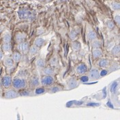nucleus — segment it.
<instances>
[{
	"instance_id": "1",
	"label": "nucleus",
	"mask_w": 120,
	"mask_h": 120,
	"mask_svg": "<svg viewBox=\"0 0 120 120\" xmlns=\"http://www.w3.org/2000/svg\"><path fill=\"white\" fill-rule=\"evenodd\" d=\"M12 85L16 90H20L24 88L26 86V82L23 79L15 78L12 81Z\"/></svg>"
},
{
	"instance_id": "2",
	"label": "nucleus",
	"mask_w": 120,
	"mask_h": 120,
	"mask_svg": "<svg viewBox=\"0 0 120 120\" xmlns=\"http://www.w3.org/2000/svg\"><path fill=\"white\" fill-rule=\"evenodd\" d=\"M18 15L21 19H31L32 18L31 12L26 9H22L19 10L18 12Z\"/></svg>"
},
{
	"instance_id": "3",
	"label": "nucleus",
	"mask_w": 120,
	"mask_h": 120,
	"mask_svg": "<svg viewBox=\"0 0 120 120\" xmlns=\"http://www.w3.org/2000/svg\"><path fill=\"white\" fill-rule=\"evenodd\" d=\"M54 82V79L53 77L51 76V75H46L44 76L42 80H41V82L43 85H51V84H52V82Z\"/></svg>"
},
{
	"instance_id": "4",
	"label": "nucleus",
	"mask_w": 120,
	"mask_h": 120,
	"mask_svg": "<svg viewBox=\"0 0 120 120\" xmlns=\"http://www.w3.org/2000/svg\"><path fill=\"white\" fill-rule=\"evenodd\" d=\"M19 50L22 53H26L29 51V44L27 42H22L21 43H19L18 46Z\"/></svg>"
},
{
	"instance_id": "5",
	"label": "nucleus",
	"mask_w": 120,
	"mask_h": 120,
	"mask_svg": "<svg viewBox=\"0 0 120 120\" xmlns=\"http://www.w3.org/2000/svg\"><path fill=\"white\" fill-rule=\"evenodd\" d=\"M2 85L5 88H8L12 83V79L10 76H5L2 78Z\"/></svg>"
},
{
	"instance_id": "6",
	"label": "nucleus",
	"mask_w": 120,
	"mask_h": 120,
	"mask_svg": "<svg viewBox=\"0 0 120 120\" xmlns=\"http://www.w3.org/2000/svg\"><path fill=\"white\" fill-rule=\"evenodd\" d=\"M19 94L18 93L13 90H10L7 91L6 93H5V95L4 96L6 98L8 99H12V98H15L18 97Z\"/></svg>"
},
{
	"instance_id": "7",
	"label": "nucleus",
	"mask_w": 120,
	"mask_h": 120,
	"mask_svg": "<svg viewBox=\"0 0 120 120\" xmlns=\"http://www.w3.org/2000/svg\"><path fill=\"white\" fill-rule=\"evenodd\" d=\"M76 70L78 72V74H79V75H83V74H85L87 71V67L86 66L85 64H80V65H79L77 66Z\"/></svg>"
},
{
	"instance_id": "8",
	"label": "nucleus",
	"mask_w": 120,
	"mask_h": 120,
	"mask_svg": "<svg viewBox=\"0 0 120 120\" xmlns=\"http://www.w3.org/2000/svg\"><path fill=\"white\" fill-rule=\"evenodd\" d=\"M100 72L97 69H92L90 72V77L93 79H98L100 77Z\"/></svg>"
},
{
	"instance_id": "9",
	"label": "nucleus",
	"mask_w": 120,
	"mask_h": 120,
	"mask_svg": "<svg viewBox=\"0 0 120 120\" xmlns=\"http://www.w3.org/2000/svg\"><path fill=\"white\" fill-rule=\"evenodd\" d=\"M15 38H16V40L19 43H21L22 42H24V40L25 39V35L23 34H21V33H17L16 34Z\"/></svg>"
},
{
	"instance_id": "10",
	"label": "nucleus",
	"mask_w": 120,
	"mask_h": 120,
	"mask_svg": "<svg viewBox=\"0 0 120 120\" xmlns=\"http://www.w3.org/2000/svg\"><path fill=\"white\" fill-rule=\"evenodd\" d=\"M4 65L6 67H12L14 65V60H13V59H12V58L7 57V58H6L4 60Z\"/></svg>"
},
{
	"instance_id": "11",
	"label": "nucleus",
	"mask_w": 120,
	"mask_h": 120,
	"mask_svg": "<svg viewBox=\"0 0 120 120\" xmlns=\"http://www.w3.org/2000/svg\"><path fill=\"white\" fill-rule=\"evenodd\" d=\"M45 40L42 38H38L37 39H36L35 40V45L38 47H41L42 46L45 44Z\"/></svg>"
},
{
	"instance_id": "12",
	"label": "nucleus",
	"mask_w": 120,
	"mask_h": 120,
	"mask_svg": "<svg viewBox=\"0 0 120 120\" xmlns=\"http://www.w3.org/2000/svg\"><path fill=\"white\" fill-rule=\"evenodd\" d=\"M30 85L32 87H36L39 85V79L36 76L33 77L30 81Z\"/></svg>"
},
{
	"instance_id": "13",
	"label": "nucleus",
	"mask_w": 120,
	"mask_h": 120,
	"mask_svg": "<svg viewBox=\"0 0 120 120\" xmlns=\"http://www.w3.org/2000/svg\"><path fill=\"white\" fill-rule=\"evenodd\" d=\"M102 51H101V50H100V49H94V51H93V52H92V55H93V57L95 58V59H96V58H98V57H101L102 56Z\"/></svg>"
},
{
	"instance_id": "14",
	"label": "nucleus",
	"mask_w": 120,
	"mask_h": 120,
	"mask_svg": "<svg viewBox=\"0 0 120 120\" xmlns=\"http://www.w3.org/2000/svg\"><path fill=\"white\" fill-rule=\"evenodd\" d=\"M79 34V31L76 30H72L70 32V38L72 40H75V39L77 37V35Z\"/></svg>"
},
{
	"instance_id": "15",
	"label": "nucleus",
	"mask_w": 120,
	"mask_h": 120,
	"mask_svg": "<svg viewBox=\"0 0 120 120\" xmlns=\"http://www.w3.org/2000/svg\"><path fill=\"white\" fill-rule=\"evenodd\" d=\"M39 51V47L35 46H32L30 49V53L31 55H36L38 52Z\"/></svg>"
},
{
	"instance_id": "16",
	"label": "nucleus",
	"mask_w": 120,
	"mask_h": 120,
	"mask_svg": "<svg viewBox=\"0 0 120 120\" xmlns=\"http://www.w3.org/2000/svg\"><path fill=\"white\" fill-rule=\"evenodd\" d=\"M11 35L9 33H6L4 36H3V41L4 43H10V42L11 41Z\"/></svg>"
},
{
	"instance_id": "17",
	"label": "nucleus",
	"mask_w": 120,
	"mask_h": 120,
	"mask_svg": "<svg viewBox=\"0 0 120 120\" xmlns=\"http://www.w3.org/2000/svg\"><path fill=\"white\" fill-rule=\"evenodd\" d=\"M111 53L114 55H118L120 54V45H116L112 48Z\"/></svg>"
},
{
	"instance_id": "18",
	"label": "nucleus",
	"mask_w": 120,
	"mask_h": 120,
	"mask_svg": "<svg viewBox=\"0 0 120 120\" xmlns=\"http://www.w3.org/2000/svg\"><path fill=\"white\" fill-rule=\"evenodd\" d=\"M43 72H44V74H45V75H52L54 74L55 71H54V70L52 69V68L48 67L44 69Z\"/></svg>"
},
{
	"instance_id": "19",
	"label": "nucleus",
	"mask_w": 120,
	"mask_h": 120,
	"mask_svg": "<svg viewBox=\"0 0 120 120\" xmlns=\"http://www.w3.org/2000/svg\"><path fill=\"white\" fill-rule=\"evenodd\" d=\"M72 47L75 51H79L81 49V46L80 42H79L77 41H75L72 43Z\"/></svg>"
},
{
	"instance_id": "20",
	"label": "nucleus",
	"mask_w": 120,
	"mask_h": 120,
	"mask_svg": "<svg viewBox=\"0 0 120 120\" xmlns=\"http://www.w3.org/2000/svg\"><path fill=\"white\" fill-rule=\"evenodd\" d=\"M76 86H77V82L75 79H70L68 81V87H69V88L73 89V88H75Z\"/></svg>"
},
{
	"instance_id": "21",
	"label": "nucleus",
	"mask_w": 120,
	"mask_h": 120,
	"mask_svg": "<svg viewBox=\"0 0 120 120\" xmlns=\"http://www.w3.org/2000/svg\"><path fill=\"white\" fill-rule=\"evenodd\" d=\"M36 66L38 68H44L46 65V62L43 59H38L36 61Z\"/></svg>"
},
{
	"instance_id": "22",
	"label": "nucleus",
	"mask_w": 120,
	"mask_h": 120,
	"mask_svg": "<svg viewBox=\"0 0 120 120\" xmlns=\"http://www.w3.org/2000/svg\"><path fill=\"white\" fill-rule=\"evenodd\" d=\"M111 6L114 10H120V4L116 1H113L111 4Z\"/></svg>"
},
{
	"instance_id": "23",
	"label": "nucleus",
	"mask_w": 120,
	"mask_h": 120,
	"mask_svg": "<svg viewBox=\"0 0 120 120\" xmlns=\"http://www.w3.org/2000/svg\"><path fill=\"white\" fill-rule=\"evenodd\" d=\"M109 61L106 60H101L100 61H99V62H98V65H99V66L102 68L106 67V66L109 65Z\"/></svg>"
},
{
	"instance_id": "24",
	"label": "nucleus",
	"mask_w": 120,
	"mask_h": 120,
	"mask_svg": "<svg viewBox=\"0 0 120 120\" xmlns=\"http://www.w3.org/2000/svg\"><path fill=\"white\" fill-rule=\"evenodd\" d=\"M2 49L5 52H8L11 50V45L10 43H4L1 46Z\"/></svg>"
},
{
	"instance_id": "25",
	"label": "nucleus",
	"mask_w": 120,
	"mask_h": 120,
	"mask_svg": "<svg viewBox=\"0 0 120 120\" xmlns=\"http://www.w3.org/2000/svg\"><path fill=\"white\" fill-rule=\"evenodd\" d=\"M12 59H13V60H14L15 61L18 62V61H19L21 60V55L18 52H15V53L13 54Z\"/></svg>"
},
{
	"instance_id": "26",
	"label": "nucleus",
	"mask_w": 120,
	"mask_h": 120,
	"mask_svg": "<svg viewBox=\"0 0 120 120\" xmlns=\"http://www.w3.org/2000/svg\"><path fill=\"white\" fill-rule=\"evenodd\" d=\"M96 34L95 31L91 30L90 31H88V34H87V37L90 40H94L96 38Z\"/></svg>"
},
{
	"instance_id": "27",
	"label": "nucleus",
	"mask_w": 120,
	"mask_h": 120,
	"mask_svg": "<svg viewBox=\"0 0 120 120\" xmlns=\"http://www.w3.org/2000/svg\"><path fill=\"white\" fill-rule=\"evenodd\" d=\"M117 82H116V81H115V82H113L112 83V85H111V88H110V90H111V91L112 92V93H115V91H116V89H117Z\"/></svg>"
},
{
	"instance_id": "28",
	"label": "nucleus",
	"mask_w": 120,
	"mask_h": 120,
	"mask_svg": "<svg viewBox=\"0 0 120 120\" xmlns=\"http://www.w3.org/2000/svg\"><path fill=\"white\" fill-rule=\"evenodd\" d=\"M58 63V60L56 57H53L50 60V64L52 66H56Z\"/></svg>"
},
{
	"instance_id": "29",
	"label": "nucleus",
	"mask_w": 120,
	"mask_h": 120,
	"mask_svg": "<svg viewBox=\"0 0 120 120\" xmlns=\"http://www.w3.org/2000/svg\"><path fill=\"white\" fill-rule=\"evenodd\" d=\"M100 46H101V42L100 41L96 40L92 42V46L95 49H98V48L100 47Z\"/></svg>"
},
{
	"instance_id": "30",
	"label": "nucleus",
	"mask_w": 120,
	"mask_h": 120,
	"mask_svg": "<svg viewBox=\"0 0 120 120\" xmlns=\"http://www.w3.org/2000/svg\"><path fill=\"white\" fill-rule=\"evenodd\" d=\"M106 25H107V27H108L109 29H112V28L115 27L114 23H113V22L111 21H108L107 22H106Z\"/></svg>"
},
{
	"instance_id": "31",
	"label": "nucleus",
	"mask_w": 120,
	"mask_h": 120,
	"mask_svg": "<svg viewBox=\"0 0 120 120\" xmlns=\"http://www.w3.org/2000/svg\"><path fill=\"white\" fill-rule=\"evenodd\" d=\"M45 92V90L43 88H38L37 90H36V94H40Z\"/></svg>"
},
{
	"instance_id": "32",
	"label": "nucleus",
	"mask_w": 120,
	"mask_h": 120,
	"mask_svg": "<svg viewBox=\"0 0 120 120\" xmlns=\"http://www.w3.org/2000/svg\"><path fill=\"white\" fill-rule=\"evenodd\" d=\"M115 21L118 25H120V15H117L115 16Z\"/></svg>"
},
{
	"instance_id": "33",
	"label": "nucleus",
	"mask_w": 120,
	"mask_h": 120,
	"mask_svg": "<svg viewBox=\"0 0 120 120\" xmlns=\"http://www.w3.org/2000/svg\"><path fill=\"white\" fill-rule=\"evenodd\" d=\"M21 96H28V95H30V92L28 91H22L21 92Z\"/></svg>"
},
{
	"instance_id": "34",
	"label": "nucleus",
	"mask_w": 120,
	"mask_h": 120,
	"mask_svg": "<svg viewBox=\"0 0 120 120\" xmlns=\"http://www.w3.org/2000/svg\"><path fill=\"white\" fill-rule=\"evenodd\" d=\"M60 90V89L58 87H52V89H51L52 92H57V91H59Z\"/></svg>"
},
{
	"instance_id": "35",
	"label": "nucleus",
	"mask_w": 120,
	"mask_h": 120,
	"mask_svg": "<svg viewBox=\"0 0 120 120\" xmlns=\"http://www.w3.org/2000/svg\"><path fill=\"white\" fill-rule=\"evenodd\" d=\"M81 81H83V82H85V81H88V77L87 76H84L83 77H82L81 79Z\"/></svg>"
},
{
	"instance_id": "36",
	"label": "nucleus",
	"mask_w": 120,
	"mask_h": 120,
	"mask_svg": "<svg viewBox=\"0 0 120 120\" xmlns=\"http://www.w3.org/2000/svg\"><path fill=\"white\" fill-rule=\"evenodd\" d=\"M107 74V71L106 70H103L101 72H100V75H101V76H105Z\"/></svg>"
},
{
	"instance_id": "37",
	"label": "nucleus",
	"mask_w": 120,
	"mask_h": 120,
	"mask_svg": "<svg viewBox=\"0 0 120 120\" xmlns=\"http://www.w3.org/2000/svg\"><path fill=\"white\" fill-rule=\"evenodd\" d=\"M87 105H89V106H98V105H99L96 104V103H90V104H88Z\"/></svg>"
},
{
	"instance_id": "38",
	"label": "nucleus",
	"mask_w": 120,
	"mask_h": 120,
	"mask_svg": "<svg viewBox=\"0 0 120 120\" xmlns=\"http://www.w3.org/2000/svg\"><path fill=\"white\" fill-rule=\"evenodd\" d=\"M3 56H4V55H3V52H1V51H0V60L2 59Z\"/></svg>"
},
{
	"instance_id": "39",
	"label": "nucleus",
	"mask_w": 120,
	"mask_h": 120,
	"mask_svg": "<svg viewBox=\"0 0 120 120\" xmlns=\"http://www.w3.org/2000/svg\"><path fill=\"white\" fill-rule=\"evenodd\" d=\"M107 105H108V106H110L111 108H113V106H112V105H111V103L110 102H109Z\"/></svg>"
},
{
	"instance_id": "40",
	"label": "nucleus",
	"mask_w": 120,
	"mask_h": 120,
	"mask_svg": "<svg viewBox=\"0 0 120 120\" xmlns=\"http://www.w3.org/2000/svg\"><path fill=\"white\" fill-rule=\"evenodd\" d=\"M47 1H49V0H47Z\"/></svg>"
}]
</instances>
